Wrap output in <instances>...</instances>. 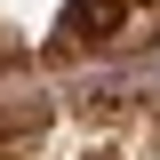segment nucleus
Returning <instances> with one entry per match:
<instances>
[{"label": "nucleus", "instance_id": "obj_1", "mask_svg": "<svg viewBox=\"0 0 160 160\" xmlns=\"http://www.w3.org/2000/svg\"><path fill=\"white\" fill-rule=\"evenodd\" d=\"M48 120H56V104H16V112H0V136H8V128H48Z\"/></svg>", "mask_w": 160, "mask_h": 160}]
</instances>
